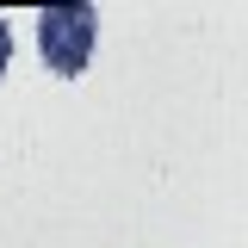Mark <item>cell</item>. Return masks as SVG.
Segmentation results:
<instances>
[{
	"label": "cell",
	"mask_w": 248,
	"mask_h": 248,
	"mask_svg": "<svg viewBox=\"0 0 248 248\" xmlns=\"http://www.w3.org/2000/svg\"><path fill=\"white\" fill-rule=\"evenodd\" d=\"M93 31H99V13L87 0H68V6H44L37 13V56L50 62L56 75H81L93 56Z\"/></svg>",
	"instance_id": "6da1fadb"
},
{
	"label": "cell",
	"mask_w": 248,
	"mask_h": 248,
	"mask_svg": "<svg viewBox=\"0 0 248 248\" xmlns=\"http://www.w3.org/2000/svg\"><path fill=\"white\" fill-rule=\"evenodd\" d=\"M6 56H13V25L0 19V75H6Z\"/></svg>",
	"instance_id": "7a4b0ae2"
}]
</instances>
